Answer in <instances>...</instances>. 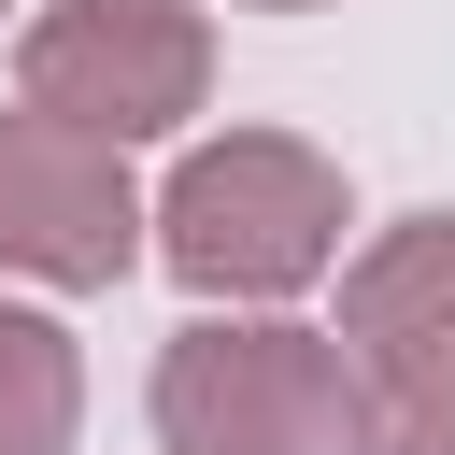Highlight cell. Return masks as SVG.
<instances>
[{
  "instance_id": "6da1fadb",
  "label": "cell",
  "mask_w": 455,
  "mask_h": 455,
  "mask_svg": "<svg viewBox=\"0 0 455 455\" xmlns=\"http://www.w3.org/2000/svg\"><path fill=\"white\" fill-rule=\"evenodd\" d=\"M341 171L299 142V128H228V142H185V171L156 185V270L213 313H270L299 284L341 270Z\"/></svg>"
},
{
  "instance_id": "7a4b0ae2",
  "label": "cell",
  "mask_w": 455,
  "mask_h": 455,
  "mask_svg": "<svg viewBox=\"0 0 455 455\" xmlns=\"http://www.w3.org/2000/svg\"><path fill=\"white\" fill-rule=\"evenodd\" d=\"M156 441L171 455H384L341 327H284V313H199L156 355Z\"/></svg>"
},
{
  "instance_id": "3957f363",
  "label": "cell",
  "mask_w": 455,
  "mask_h": 455,
  "mask_svg": "<svg viewBox=\"0 0 455 455\" xmlns=\"http://www.w3.org/2000/svg\"><path fill=\"white\" fill-rule=\"evenodd\" d=\"M14 100L85 128V142H171L213 100V28L199 0H43L14 43Z\"/></svg>"
},
{
  "instance_id": "277c9868",
  "label": "cell",
  "mask_w": 455,
  "mask_h": 455,
  "mask_svg": "<svg viewBox=\"0 0 455 455\" xmlns=\"http://www.w3.org/2000/svg\"><path fill=\"white\" fill-rule=\"evenodd\" d=\"M341 355L384 455H455V213H398L341 256Z\"/></svg>"
},
{
  "instance_id": "5b68a950",
  "label": "cell",
  "mask_w": 455,
  "mask_h": 455,
  "mask_svg": "<svg viewBox=\"0 0 455 455\" xmlns=\"http://www.w3.org/2000/svg\"><path fill=\"white\" fill-rule=\"evenodd\" d=\"M142 256H156V213H142L128 156L14 100V114H0V270L85 299V284H128Z\"/></svg>"
},
{
  "instance_id": "8992f818",
  "label": "cell",
  "mask_w": 455,
  "mask_h": 455,
  "mask_svg": "<svg viewBox=\"0 0 455 455\" xmlns=\"http://www.w3.org/2000/svg\"><path fill=\"white\" fill-rule=\"evenodd\" d=\"M71 427H85V355H71V327L28 313V299H0V455H71Z\"/></svg>"
},
{
  "instance_id": "52a82bcc",
  "label": "cell",
  "mask_w": 455,
  "mask_h": 455,
  "mask_svg": "<svg viewBox=\"0 0 455 455\" xmlns=\"http://www.w3.org/2000/svg\"><path fill=\"white\" fill-rule=\"evenodd\" d=\"M256 14H313V0H256Z\"/></svg>"
}]
</instances>
